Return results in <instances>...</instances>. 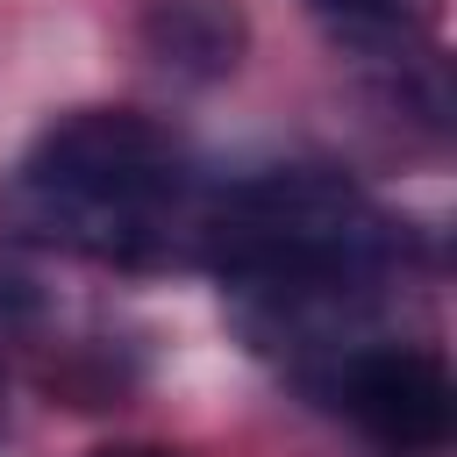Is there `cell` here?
Wrapping results in <instances>:
<instances>
[{"label": "cell", "instance_id": "obj_6", "mask_svg": "<svg viewBox=\"0 0 457 457\" xmlns=\"http://www.w3.org/2000/svg\"><path fill=\"white\" fill-rule=\"evenodd\" d=\"M93 457H171V450H150V443H107V450H93Z\"/></svg>", "mask_w": 457, "mask_h": 457}, {"label": "cell", "instance_id": "obj_1", "mask_svg": "<svg viewBox=\"0 0 457 457\" xmlns=\"http://www.w3.org/2000/svg\"><path fill=\"white\" fill-rule=\"evenodd\" d=\"M21 193L86 250H136L186 193V150L136 107H79L50 121L21 164Z\"/></svg>", "mask_w": 457, "mask_h": 457}, {"label": "cell", "instance_id": "obj_2", "mask_svg": "<svg viewBox=\"0 0 457 457\" xmlns=\"http://www.w3.org/2000/svg\"><path fill=\"white\" fill-rule=\"evenodd\" d=\"M386 236L357 186L336 171H264L221 200L207 221V257L250 293H343L378 264Z\"/></svg>", "mask_w": 457, "mask_h": 457}, {"label": "cell", "instance_id": "obj_3", "mask_svg": "<svg viewBox=\"0 0 457 457\" xmlns=\"http://www.w3.org/2000/svg\"><path fill=\"white\" fill-rule=\"evenodd\" d=\"M336 393H343V414L386 450H443L457 428V386L428 350H400V343L357 350Z\"/></svg>", "mask_w": 457, "mask_h": 457}, {"label": "cell", "instance_id": "obj_5", "mask_svg": "<svg viewBox=\"0 0 457 457\" xmlns=\"http://www.w3.org/2000/svg\"><path fill=\"white\" fill-rule=\"evenodd\" d=\"M307 7L350 50H407L436 21V0H307Z\"/></svg>", "mask_w": 457, "mask_h": 457}, {"label": "cell", "instance_id": "obj_4", "mask_svg": "<svg viewBox=\"0 0 457 457\" xmlns=\"http://www.w3.org/2000/svg\"><path fill=\"white\" fill-rule=\"evenodd\" d=\"M143 43L186 79H228L243 64V7L236 0H150L143 7Z\"/></svg>", "mask_w": 457, "mask_h": 457}]
</instances>
